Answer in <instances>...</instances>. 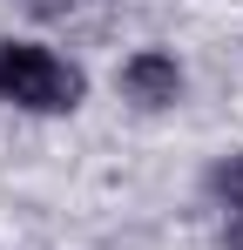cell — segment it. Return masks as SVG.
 Masks as SVG:
<instances>
[{
    "mask_svg": "<svg viewBox=\"0 0 243 250\" xmlns=\"http://www.w3.org/2000/svg\"><path fill=\"white\" fill-rule=\"evenodd\" d=\"M81 82L75 61H61L54 47L40 41H0V102H14V108H27V115H68L81 108Z\"/></svg>",
    "mask_w": 243,
    "mask_h": 250,
    "instance_id": "6da1fadb",
    "label": "cell"
},
{
    "mask_svg": "<svg viewBox=\"0 0 243 250\" xmlns=\"http://www.w3.org/2000/svg\"><path fill=\"white\" fill-rule=\"evenodd\" d=\"M216 196L230 209V250H243V156H230L216 169Z\"/></svg>",
    "mask_w": 243,
    "mask_h": 250,
    "instance_id": "3957f363",
    "label": "cell"
},
{
    "mask_svg": "<svg viewBox=\"0 0 243 250\" xmlns=\"http://www.w3.org/2000/svg\"><path fill=\"white\" fill-rule=\"evenodd\" d=\"M122 95L135 102V108H169L176 95H182V68H176V54H162V47H142V54H128L122 61Z\"/></svg>",
    "mask_w": 243,
    "mask_h": 250,
    "instance_id": "7a4b0ae2",
    "label": "cell"
}]
</instances>
